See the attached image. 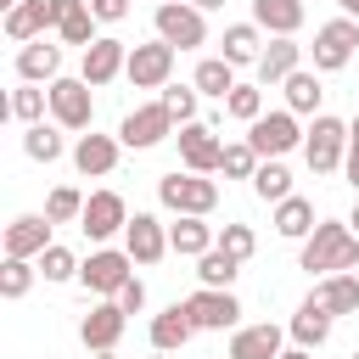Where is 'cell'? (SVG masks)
Listing matches in <instances>:
<instances>
[{
    "label": "cell",
    "mask_w": 359,
    "mask_h": 359,
    "mask_svg": "<svg viewBox=\"0 0 359 359\" xmlns=\"http://www.w3.org/2000/svg\"><path fill=\"white\" fill-rule=\"evenodd\" d=\"M123 247H129V258L146 269V264H163L174 247H168V224L157 219V213H129V224H123Z\"/></svg>",
    "instance_id": "obj_14"
},
{
    "label": "cell",
    "mask_w": 359,
    "mask_h": 359,
    "mask_svg": "<svg viewBox=\"0 0 359 359\" xmlns=\"http://www.w3.org/2000/svg\"><path fill=\"white\" fill-rule=\"evenodd\" d=\"M90 11H95V22H123L129 0H90Z\"/></svg>",
    "instance_id": "obj_46"
},
{
    "label": "cell",
    "mask_w": 359,
    "mask_h": 359,
    "mask_svg": "<svg viewBox=\"0 0 359 359\" xmlns=\"http://www.w3.org/2000/svg\"><path fill=\"white\" fill-rule=\"evenodd\" d=\"M252 196H258V202H269V208H275V202H286V196H292V168H286L280 157H264V163H258V174H252Z\"/></svg>",
    "instance_id": "obj_33"
},
{
    "label": "cell",
    "mask_w": 359,
    "mask_h": 359,
    "mask_svg": "<svg viewBox=\"0 0 359 359\" xmlns=\"http://www.w3.org/2000/svg\"><path fill=\"white\" fill-rule=\"evenodd\" d=\"M6 112L28 129V123H39L45 112H50V84H17L11 90V101H6Z\"/></svg>",
    "instance_id": "obj_34"
},
{
    "label": "cell",
    "mask_w": 359,
    "mask_h": 359,
    "mask_svg": "<svg viewBox=\"0 0 359 359\" xmlns=\"http://www.w3.org/2000/svg\"><path fill=\"white\" fill-rule=\"evenodd\" d=\"M79 264H84V258H73L62 241H50V247L39 252V275H45L50 286H62V280H79Z\"/></svg>",
    "instance_id": "obj_41"
},
{
    "label": "cell",
    "mask_w": 359,
    "mask_h": 359,
    "mask_svg": "<svg viewBox=\"0 0 359 359\" xmlns=\"http://www.w3.org/2000/svg\"><path fill=\"white\" fill-rule=\"evenodd\" d=\"M157 39H168L174 50H196L208 45V11H196L191 0H157Z\"/></svg>",
    "instance_id": "obj_5"
},
{
    "label": "cell",
    "mask_w": 359,
    "mask_h": 359,
    "mask_svg": "<svg viewBox=\"0 0 359 359\" xmlns=\"http://www.w3.org/2000/svg\"><path fill=\"white\" fill-rule=\"evenodd\" d=\"M146 337H151V348H163V353H180L191 337H196V325H191V314H185V303H168L163 314H151V325H146Z\"/></svg>",
    "instance_id": "obj_24"
},
{
    "label": "cell",
    "mask_w": 359,
    "mask_h": 359,
    "mask_svg": "<svg viewBox=\"0 0 359 359\" xmlns=\"http://www.w3.org/2000/svg\"><path fill=\"white\" fill-rule=\"evenodd\" d=\"M303 50H309V45H297V34H269V39H264V56H258V67H252L258 84H264V90H269V84H286V79L303 67Z\"/></svg>",
    "instance_id": "obj_16"
},
{
    "label": "cell",
    "mask_w": 359,
    "mask_h": 359,
    "mask_svg": "<svg viewBox=\"0 0 359 359\" xmlns=\"http://www.w3.org/2000/svg\"><path fill=\"white\" fill-rule=\"evenodd\" d=\"M67 151V140H62V123H28L22 129V157H34V163H56Z\"/></svg>",
    "instance_id": "obj_32"
},
{
    "label": "cell",
    "mask_w": 359,
    "mask_h": 359,
    "mask_svg": "<svg viewBox=\"0 0 359 359\" xmlns=\"http://www.w3.org/2000/svg\"><path fill=\"white\" fill-rule=\"evenodd\" d=\"M123 224H129V202H123L118 191H90V196H84V219H79V230H84L95 247H107L112 236H123Z\"/></svg>",
    "instance_id": "obj_12"
},
{
    "label": "cell",
    "mask_w": 359,
    "mask_h": 359,
    "mask_svg": "<svg viewBox=\"0 0 359 359\" xmlns=\"http://www.w3.org/2000/svg\"><path fill=\"white\" fill-rule=\"evenodd\" d=\"M353 359H359V348H353Z\"/></svg>",
    "instance_id": "obj_54"
},
{
    "label": "cell",
    "mask_w": 359,
    "mask_h": 359,
    "mask_svg": "<svg viewBox=\"0 0 359 359\" xmlns=\"http://www.w3.org/2000/svg\"><path fill=\"white\" fill-rule=\"evenodd\" d=\"M348 224H353V236H359V202H353V213H348Z\"/></svg>",
    "instance_id": "obj_50"
},
{
    "label": "cell",
    "mask_w": 359,
    "mask_h": 359,
    "mask_svg": "<svg viewBox=\"0 0 359 359\" xmlns=\"http://www.w3.org/2000/svg\"><path fill=\"white\" fill-rule=\"evenodd\" d=\"M174 129H180V123H174V112H168L163 101H146V107L123 112V123H118V140H123L129 151H151V146H163Z\"/></svg>",
    "instance_id": "obj_8"
},
{
    "label": "cell",
    "mask_w": 359,
    "mask_h": 359,
    "mask_svg": "<svg viewBox=\"0 0 359 359\" xmlns=\"http://www.w3.org/2000/svg\"><path fill=\"white\" fill-rule=\"evenodd\" d=\"M219 56H224L230 67H258V56H264V28H258V22H230L224 39H219Z\"/></svg>",
    "instance_id": "obj_25"
},
{
    "label": "cell",
    "mask_w": 359,
    "mask_h": 359,
    "mask_svg": "<svg viewBox=\"0 0 359 359\" xmlns=\"http://www.w3.org/2000/svg\"><path fill=\"white\" fill-rule=\"evenodd\" d=\"M180 163L191 174H219V157H224V140L213 135V123H180Z\"/></svg>",
    "instance_id": "obj_17"
},
{
    "label": "cell",
    "mask_w": 359,
    "mask_h": 359,
    "mask_svg": "<svg viewBox=\"0 0 359 359\" xmlns=\"http://www.w3.org/2000/svg\"><path fill=\"white\" fill-rule=\"evenodd\" d=\"M337 6H342V17H353V22H359V0H337Z\"/></svg>",
    "instance_id": "obj_48"
},
{
    "label": "cell",
    "mask_w": 359,
    "mask_h": 359,
    "mask_svg": "<svg viewBox=\"0 0 359 359\" xmlns=\"http://www.w3.org/2000/svg\"><path fill=\"white\" fill-rule=\"evenodd\" d=\"M17 79H22V84H56V79H62V45H56L50 34L17 45Z\"/></svg>",
    "instance_id": "obj_18"
},
{
    "label": "cell",
    "mask_w": 359,
    "mask_h": 359,
    "mask_svg": "<svg viewBox=\"0 0 359 359\" xmlns=\"http://www.w3.org/2000/svg\"><path fill=\"white\" fill-rule=\"evenodd\" d=\"M0 6H17V0H0Z\"/></svg>",
    "instance_id": "obj_53"
},
{
    "label": "cell",
    "mask_w": 359,
    "mask_h": 359,
    "mask_svg": "<svg viewBox=\"0 0 359 359\" xmlns=\"http://www.w3.org/2000/svg\"><path fill=\"white\" fill-rule=\"evenodd\" d=\"M50 230H56V224H50L45 213H17V219L6 224V252H11V258H39V252L50 247Z\"/></svg>",
    "instance_id": "obj_22"
},
{
    "label": "cell",
    "mask_w": 359,
    "mask_h": 359,
    "mask_svg": "<svg viewBox=\"0 0 359 359\" xmlns=\"http://www.w3.org/2000/svg\"><path fill=\"white\" fill-rule=\"evenodd\" d=\"M185 314H191L196 331H236L241 325V303H236L230 286H196L185 297Z\"/></svg>",
    "instance_id": "obj_9"
},
{
    "label": "cell",
    "mask_w": 359,
    "mask_h": 359,
    "mask_svg": "<svg viewBox=\"0 0 359 359\" xmlns=\"http://www.w3.org/2000/svg\"><path fill=\"white\" fill-rule=\"evenodd\" d=\"M101 22H95V11H90V0H73V11L62 17V28H56V39L62 45H95L101 34H95Z\"/></svg>",
    "instance_id": "obj_36"
},
{
    "label": "cell",
    "mask_w": 359,
    "mask_h": 359,
    "mask_svg": "<svg viewBox=\"0 0 359 359\" xmlns=\"http://www.w3.org/2000/svg\"><path fill=\"white\" fill-rule=\"evenodd\" d=\"M359 264V236L348 219H320L309 236H303V252H297V269L309 275H342Z\"/></svg>",
    "instance_id": "obj_1"
},
{
    "label": "cell",
    "mask_w": 359,
    "mask_h": 359,
    "mask_svg": "<svg viewBox=\"0 0 359 359\" xmlns=\"http://www.w3.org/2000/svg\"><path fill=\"white\" fill-rule=\"evenodd\" d=\"M157 101L174 112V123H196V101H202V90H196V84H174V79H168V84L157 90Z\"/></svg>",
    "instance_id": "obj_39"
},
{
    "label": "cell",
    "mask_w": 359,
    "mask_h": 359,
    "mask_svg": "<svg viewBox=\"0 0 359 359\" xmlns=\"http://www.w3.org/2000/svg\"><path fill=\"white\" fill-rule=\"evenodd\" d=\"M342 157H348V123L331 118V112H314V123H309V135H303V163H309V174H337Z\"/></svg>",
    "instance_id": "obj_3"
},
{
    "label": "cell",
    "mask_w": 359,
    "mask_h": 359,
    "mask_svg": "<svg viewBox=\"0 0 359 359\" xmlns=\"http://www.w3.org/2000/svg\"><path fill=\"white\" fill-rule=\"evenodd\" d=\"M191 84H196L202 95H213V101L224 107V95H230V90L241 84V79H236V67H230L224 56H202V62H196V73H191Z\"/></svg>",
    "instance_id": "obj_30"
},
{
    "label": "cell",
    "mask_w": 359,
    "mask_h": 359,
    "mask_svg": "<svg viewBox=\"0 0 359 359\" xmlns=\"http://www.w3.org/2000/svg\"><path fill=\"white\" fill-rule=\"evenodd\" d=\"M157 202L168 213H213L219 208V180L191 174V168H174V174L157 180Z\"/></svg>",
    "instance_id": "obj_2"
},
{
    "label": "cell",
    "mask_w": 359,
    "mask_h": 359,
    "mask_svg": "<svg viewBox=\"0 0 359 359\" xmlns=\"http://www.w3.org/2000/svg\"><path fill=\"white\" fill-rule=\"evenodd\" d=\"M34 275H39L34 258H11V252H6V264H0V297H6V303H22V297L34 292Z\"/></svg>",
    "instance_id": "obj_37"
},
{
    "label": "cell",
    "mask_w": 359,
    "mask_h": 359,
    "mask_svg": "<svg viewBox=\"0 0 359 359\" xmlns=\"http://www.w3.org/2000/svg\"><path fill=\"white\" fill-rule=\"evenodd\" d=\"M269 224H275V236H286V241H303V236H309L320 219H314V202L292 191L286 202H275V219H269Z\"/></svg>",
    "instance_id": "obj_29"
},
{
    "label": "cell",
    "mask_w": 359,
    "mask_h": 359,
    "mask_svg": "<svg viewBox=\"0 0 359 359\" xmlns=\"http://www.w3.org/2000/svg\"><path fill=\"white\" fill-rule=\"evenodd\" d=\"M174 45L168 39H146V45H129V67H123V79L135 84V90H163L168 79H174Z\"/></svg>",
    "instance_id": "obj_10"
},
{
    "label": "cell",
    "mask_w": 359,
    "mask_h": 359,
    "mask_svg": "<svg viewBox=\"0 0 359 359\" xmlns=\"http://www.w3.org/2000/svg\"><path fill=\"white\" fill-rule=\"evenodd\" d=\"M118 303H123V314H140V309H146V280H140V275H129V280H123V292H118Z\"/></svg>",
    "instance_id": "obj_45"
},
{
    "label": "cell",
    "mask_w": 359,
    "mask_h": 359,
    "mask_svg": "<svg viewBox=\"0 0 359 359\" xmlns=\"http://www.w3.org/2000/svg\"><path fill=\"white\" fill-rule=\"evenodd\" d=\"M123 67H129V45H123L118 34H101L95 45H84V62H79V79H84L90 90H101V84H112V79H123Z\"/></svg>",
    "instance_id": "obj_13"
},
{
    "label": "cell",
    "mask_w": 359,
    "mask_h": 359,
    "mask_svg": "<svg viewBox=\"0 0 359 359\" xmlns=\"http://www.w3.org/2000/svg\"><path fill=\"white\" fill-rule=\"evenodd\" d=\"M219 247H224L230 258L247 264V258L258 252V236H252V224H224V230H219Z\"/></svg>",
    "instance_id": "obj_43"
},
{
    "label": "cell",
    "mask_w": 359,
    "mask_h": 359,
    "mask_svg": "<svg viewBox=\"0 0 359 359\" xmlns=\"http://www.w3.org/2000/svg\"><path fill=\"white\" fill-rule=\"evenodd\" d=\"M280 359H314V348H297L292 342V348H280Z\"/></svg>",
    "instance_id": "obj_47"
},
{
    "label": "cell",
    "mask_w": 359,
    "mask_h": 359,
    "mask_svg": "<svg viewBox=\"0 0 359 359\" xmlns=\"http://www.w3.org/2000/svg\"><path fill=\"white\" fill-rule=\"evenodd\" d=\"M280 90H286V107H292L297 118H303V112H320V101H325V84H320V73H314V67H297Z\"/></svg>",
    "instance_id": "obj_31"
},
{
    "label": "cell",
    "mask_w": 359,
    "mask_h": 359,
    "mask_svg": "<svg viewBox=\"0 0 359 359\" xmlns=\"http://www.w3.org/2000/svg\"><path fill=\"white\" fill-rule=\"evenodd\" d=\"M280 348H286V331L275 320H258V325H236L230 331L224 359H280Z\"/></svg>",
    "instance_id": "obj_20"
},
{
    "label": "cell",
    "mask_w": 359,
    "mask_h": 359,
    "mask_svg": "<svg viewBox=\"0 0 359 359\" xmlns=\"http://www.w3.org/2000/svg\"><path fill=\"white\" fill-rule=\"evenodd\" d=\"M118 151H123L118 135H95V129H84V135L73 140V168H79L84 180H107V174L118 168Z\"/></svg>",
    "instance_id": "obj_19"
},
{
    "label": "cell",
    "mask_w": 359,
    "mask_h": 359,
    "mask_svg": "<svg viewBox=\"0 0 359 359\" xmlns=\"http://www.w3.org/2000/svg\"><path fill=\"white\" fill-rule=\"evenodd\" d=\"M236 275H241V258H230L219 241L196 258V280H202V286H236Z\"/></svg>",
    "instance_id": "obj_35"
},
{
    "label": "cell",
    "mask_w": 359,
    "mask_h": 359,
    "mask_svg": "<svg viewBox=\"0 0 359 359\" xmlns=\"http://www.w3.org/2000/svg\"><path fill=\"white\" fill-rule=\"evenodd\" d=\"M213 241H219V230L208 224V213H174V224H168V247H174V258H202Z\"/></svg>",
    "instance_id": "obj_23"
},
{
    "label": "cell",
    "mask_w": 359,
    "mask_h": 359,
    "mask_svg": "<svg viewBox=\"0 0 359 359\" xmlns=\"http://www.w3.org/2000/svg\"><path fill=\"white\" fill-rule=\"evenodd\" d=\"M224 112H230L236 123H252V118H264V84H236V90L224 95Z\"/></svg>",
    "instance_id": "obj_42"
},
{
    "label": "cell",
    "mask_w": 359,
    "mask_h": 359,
    "mask_svg": "<svg viewBox=\"0 0 359 359\" xmlns=\"http://www.w3.org/2000/svg\"><path fill=\"white\" fill-rule=\"evenodd\" d=\"M314 297L342 320V314H359V275L353 269H342V275H320L314 280Z\"/></svg>",
    "instance_id": "obj_27"
},
{
    "label": "cell",
    "mask_w": 359,
    "mask_h": 359,
    "mask_svg": "<svg viewBox=\"0 0 359 359\" xmlns=\"http://www.w3.org/2000/svg\"><path fill=\"white\" fill-rule=\"evenodd\" d=\"M342 174H348V185H353V196H359V118L348 123V157H342Z\"/></svg>",
    "instance_id": "obj_44"
},
{
    "label": "cell",
    "mask_w": 359,
    "mask_h": 359,
    "mask_svg": "<svg viewBox=\"0 0 359 359\" xmlns=\"http://www.w3.org/2000/svg\"><path fill=\"white\" fill-rule=\"evenodd\" d=\"M303 17H309L303 0H252V22H258L264 34H297Z\"/></svg>",
    "instance_id": "obj_28"
},
{
    "label": "cell",
    "mask_w": 359,
    "mask_h": 359,
    "mask_svg": "<svg viewBox=\"0 0 359 359\" xmlns=\"http://www.w3.org/2000/svg\"><path fill=\"white\" fill-rule=\"evenodd\" d=\"M45 219H50V224H79V219H84V191H79V185H56V191L45 196Z\"/></svg>",
    "instance_id": "obj_38"
},
{
    "label": "cell",
    "mask_w": 359,
    "mask_h": 359,
    "mask_svg": "<svg viewBox=\"0 0 359 359\" xmlns=\"http://www.w3.org/2000/svg\"><path fill=\"white\" fill-rule=\"evenodd\" d=\"M90 359H118V348H107V353H90Z\"/></svg>",
    "instance_id": "obj_51"
},
{
    "label": "cell",
    "mask_w": 359,
    "mask_h": 359,
    "mask_svg": "<svg viewBox=\"0 0 359 359\" xmlns=\"http://www.w3.org/2000/svg\"><path fill=\"white\" fill-rule=\"evenodd\" d=\"M129 275H135L129 247H95V252L79 264V286H84V292H95V297H118Z\"/></svg>",
    "instance_id": "obj_6"
},
{
    "label": "cell",
    "mask_w": 359,
    "mask_h": 359,
    "mask_svg": "<svg viewBox=\"0 0 359 359\" xmlns=\"http://www.w3.org/2000/svg\"><path fill=\"white\" fill-rule=\"evenodd\" d=\"M303 123H297V112L292 107H280V112H264V118H252L247 123V140H252V151L258 157H286V151H297L303 146Z\"/></svg>",
    "instance_id": "obj_7"
},
{
    "label": "cell",
    "mask_w": 359,
    "mask_h": 359,
    "mask_svg": "<svg viewBox=\"0 0 359 359\" xmlns=\"http://www.w3.org/2000/svg\"><path fill=\"white\" fill-rule=\"evenodd\" d=\"M191 6H196V11H219L224 0H191Z\"/></svg>",
    "instance_id": "obj_49"
},
{
    "label": "cell",
    "mask_w": 359,
    "mask_h": 359,
    "mask_svg": "<svg viewBox=\"0 0 359 359\" xmlns=\"http://www.w3.org/2000/svg\"><path fill=\"white\" fill-rule=\"evenodd\" d=\"M353 50H359V22L353 17H331V22L314 28L309 62H314V73H342L353 62Z\"/></svg>",
    "instance_id": "obj_4"
},
{
    "label": "cell",
    "mask_w": 359,
    "mask_h": 359,
    "mask_svg": "<svg viewBox=\"0 0 359 359\" xmlns=\"http://www.w3.org/2000/svg\"><path fill=\"white\" fill-rule=\"evenodd\" d=\"M151 359H168V353H163V348H151Z\"/></svg>",
    "instance_id": "obj_52"
},
{
    "label": "cell",
    "mask_w": 359,
    "mask_h": 359,
    "mask_svg": "<svg viewBox=\"0 0 359 359\" xmlns=\"http://www.w3.org/2000/svg\"><path fill=\"white\" fill-rule=\"evenodd\" d=\"M6 39L11 45H28V39H39V34H50V22H45V0H17V6H6Z\"/></svg>",
    "instance_id": "obj_26"
},
{
    "label": "cell",
    "mask_w": 359,
    "mask_h": 359,
    "mask_svg": "<svg viewBox=\"0 0 359 359\" xmlns=\"http://www.w3.org/2000/svg\"><path fill=\"white\" fill-rule=\"evenodd\" d=\"M123 325H129V314H123V303L118 297H101L84 320H79V342L90 348V353H107V348H118V337H123Z\"/></svg>",
    "instance_id": "obj_15"
},
{
    "label": "cell",
    "mask_w": 359,
    "mask_h": 359,
    "mask_svg": "<svg viewBox=\"0 0 359 359\" xmlns=\"http://www.w3.org/2000/svg\"><path fill=\"white\" fill-rule=\"evenodd\" d=\"M50 123H62V129H73V135H84L90 123H95V95H90V84L84 79H56L50 84Z\"/></svg>",
    "instance_id": "obj_11"
},
{
    "label": "cell",
    "mask_w": 359,
    "mask_h": 359,
    "mask_svg": "<svg viewBox=\"0 0 359 359\" xmlns=\"http://www.w3.org/2000/svg\"><path fill=\"white\" fill-rule=\"evenodd\" d=\"M258 163H264V157L252 151V140H230V146H224V157H219V174H224V180H252V174H258Z\"/></svg>",
    "instance_id": "obj_40"
},
{
    "label": "cell",
    "mask_w": 359,
    "mask_h": 359,
    "mask_svg": "<svg viewBox=\"0 0 359 359\" xmlns=\"http://www.w3.org/2000/svg\"><path fill=\"white\" fill-rule=\"evenodd\" d=\"M331 325H337V314L309 292V297L297 303V314L286 320V337H292L297 348H325V342H331Z\"/></svg>",
    "instance_id": "obj_21"
}]
</instances>
